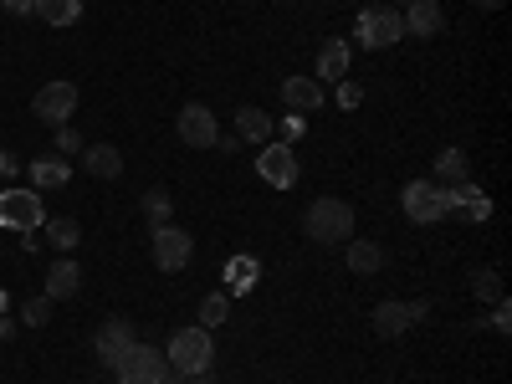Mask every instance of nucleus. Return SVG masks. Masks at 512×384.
<instances>
[{
  "label": "nucleus",
  "instance_id": "f257e3e1",
  "mask_svg": "<svg viewBox=\"0 0 512 384\" xmlns=\"http://www.w3.org/2000/svg\"><path fill=\"white\" fill-rule=\"evenodd\" d=\"M164 359H169V369H175V379H200V374H210V364H216L210 328H180L175 338H169Z\"/></svg>",
  "mask_w": 512,
  "mask_h": 384
},
{
  "label": "nucleus",
  "instance_id": "f03ea898",
  "mask_svg": "<svg viewBox=\"0 0 512 384\" xmlns=\"http://www.w3.org/2000/svg\"><path fill=\"white\" fill-rule=\"evenodd\" d=\"M308 236H313L318 246L349 241V236H354V205H349V200H333V195L313 200V205H308Z\"/></svg>",
  "mask_w": 512,
  "mask_h": 384
},
{
  "label": "nucleus",
  "instance_id": "7ed1b4c3",
  "mask_svg": "<svg viewBox=\"0 0 512 384\" xmlns=\"http://www.w3.org/2000/svg\"><path fill=\"white\" fill-rule=\"evenodd\" d=\"M47 226V210H41V195H31L26 185H11V190H0V231H41Z\"/></svg>",
  "mask_w": 512,
  "mask_h": 384
},
{
  "label": "nucleus",
  "instance_id": "20e7f679",
  "mask_svg": "<svg viewBox=\"0 0 512 384\" xmlns=\"http://www.w3.org/2000/svg\"><path fill=\"white\" fill-rule=\"evenodd\" d=\"M113 379L118 384H175V369H169V359L154 354L149 344H134L113 364Z\"/></svg>",
  "mask_w": 512,
  "mask_h": 384
},
{
  "label": "nucleus",
  "instance_id": "39448f33",
  "mask_svg": "<svg viewBox=\"0 0 512 384\" xmlns=\"http://www.w3.org/2000/svg\"><path fill=\"white\" fill-rule=\"evenodd\" d=\"M359 47L364 52H384V47H395V41L405 36V21H400V11L395 6H369V11H359Z\"/></svg>",
  "mask_w": 512,
  "mask_h": 384
},
{
  "label": "nucleus",
  "instance_id": "423d86ee",
  "mask_svg": "<svg viewBox=\"0 0 512 384\" xmlns=\"http://www.w3.org/2000/svg\"><path fill=\"white\" fill-rule=\"evenodd\" d=\"M400 205H405V216H410L415 226H436V221H446V185H436V180H410V185L400 190Z\"/></svg>",
  "mask_w": 512,
  "mask_h": 384
},
{
  "label": "nucleus",
  "instance_id": "0eeeda50",
  "mask_svg": "<svg viewBox=\"0 0 512 384\" xmlns=\"http://www.w3.org/2000/svg\"><path fill=\"white\" fill-rule=\"evenodd\" d=\"M425 313H431V303H425V297H410V303H379V308H374V333H379V338H400V333H410Z\"/></svg>",
  "mask_w": 512,
  "mask_h": 384
},
{
  "label": "nucleus",
  "instance_id": "6e6552de",
  "mask_svg": "<svg viewBox=\"0 0 512 384\" xmlns=\"http://www.w3.org/2000/svg\"><path fill=\"white\" fill-rule=\"evenodd\" d=\"M31 113H36L41 123H52V128L72 123V113H77V88H72V82H47V88L36 93Z\"/></svg>",
  "mask_w": 512,
  "mask_h": 384
},
{
  "label": "nucleus",
  "instance_id": "1a4fd4ad",
  "mask_svg": "<svg viewBox=\"0 0 512 384\" xmlns=\"http://www.w3.org/2000/svg\"><path fill=\"white\" fill-rule=\"evenodd\" d=\"M256 175H262L267 185H277V190H292L297 185V154H292V144H262V154H256Z\"/></svg>",
  "mask_w": 512,
  "mask_h": 384
},
{
  "label": "nucleus",
  "instance_id": "9d476101",
  "mask_svg": "<svg viewBox=\"0 0 512 384\" xmlns=\"http://www.w3.org/2000/svg\"><path fill=\"white\" fill-rule=\"evenodd\" d=\"M175 128H180V139H185L190 149H216V139H221V128H216V113H210L205 103H190V108H180Z\"/></svg>",
  "mask_w": 512,
  "mask_h": 384
},
{
  "label": "nucleus",
  "instance_id": "9b49d317",
  "mask_svg": "<svg viewBox=\"0 0 512 384\" xmlns=\"http://www.w3.org/2000/svg\"><path fill=\"white\" fill-rule=\"evenodd\" d=\"M190 251H195V246H190V236H185L180 226H169V221L154 226V267H159V272H180V267L190 262Z\"/></svg>",
  "mask_w": 512,
  "mask_h": 384
},
{
  "label": "nucleus",
  "instance_id": "f8f14e48",
  "mask_svg": "<svg viewBox=\"0 0 512 384\" xmlns=\"http://www.w3.org/2000/svg\"><path fill=\"white\" fill-rule=\"evenodd\" d=\"M446 216H456V221H487L492 216V200L482 195V185H472V180H461V185H451L446 190Z\"/></svg>",
  "mask_w": 512,
  "mask_h": 384
},
{
  "label": "nucleus",
  "instance_id": "ddd939ff",
  "mask_svg": "<svg viewBox=\"0 0 512 384\" xmlns=\"http://www.w3.org/2000/svg\"><path fill=\"white\" fill-rule=\"evenodd\" d=\"M134 344H139V338H134V323H128V318H113V323L98 328V359H103L108 369H113L128 349H134Z\"/></svg>",
  "mask_w": 512,
  "mask_h": 384
},
{
  "label": "nucleus",
  "instance_id": "4468645a",
  "mask_svg": "<svg viewBox=\"0 0 512 384\" xmlns=\"http://www.w3.org/2000/svg\"><path fill=\"white\" fill-rule=\"evenodd\" d=\"M400 21H405V36H441V31H446L441 0H410V11H405Z\"/></svg>",
  "mask_w": 512,
  "mask_h": 384
},
{
  "label": "nucleus",
  "instance_id": "2eb2a0df",
  "mask_svg": "<svg viewBox=\"0 0 512 384\" xmlns=\"http://www.w3.org/2000/svg\"><path fill=\"white\" fill-rule=\"evenodd\" d=\"M282 103L292 113H318L323 108V82L318 77H287L282 82Z\"/></svg>",
  "mask_w": 512,
  "mask_h": 384
},
{
  "label": "nucleus",
  "instance_id": "dca6fc26",
  "mask_svg": "<svg viewBox=\"0 0 512 384\" xmlns=\"http://www.w3.org/2000/svg\"><path fill=\"white\" fill-rule=\"evenodd\" d=\"M72 180V164L62 159V154H41V159H31V185L36 190H62Z\"/></svg>",
  "mask_w": 512,
  "mask_h": 384
},
{
  "label": "nucleus",
  "instance_id": "f3484780",
  "mask_svg": "<svg viewBox=\"0 0 512 384\" xmlns=\"http://www.w3.org/2000/svg\"><path fill=\"white\" fill-rule=\"evenodd\" d=\"M349 77V41H323L318 47V82H344Z\"/></svg>",
  "mask_w": 512,
  "mask_h": 384
},
{
  "label": "nucleus",
  "instance_id": "a211bd4d",
  "mask_svg": "<svg viewBox=\"0 0 512 384\" xmlns=\"http://www.w3.org/2000/svg\"><path fill=\"white\" fill-rule=\"evenodd\" d=\"M221 277H226V292L246 297L256 287V277H262V262H256V256H231V262L221 267Z\"/></svg>",
  "mask_w": 512,
  "mask_h": 384
},
{
  "label": "nucleus",
  "instance_id": "6ab92c4d",
  "mask_svg": "<svg viewBox=\"0 0 512 384\" xmlns=\"http://www.w3.org/2000/svg\"><path fill=\"white\" fill-rule=\"evenodd\" d=\"M82 164H88V175H98V180H118V175H123V154H118L113 144L82 149Z\"/></svg>",
  "mask_w": 512,
  "mask_h": 384
},
{
  "label": "nucleus",
  "instance_id": "aec40b11",
  "mask_svg": "<svg viewBox=\"0 0 512 384\" xmlns=\"http://www.w3.org/2000/svg\"><path fill=\"white\" fill-rule=\"evenodd\" d=\"M77 287H82V272H77L72 256H62V262H52V272H47V292H41V297H52V303H57V297H72Z\"/></svg>",
  "mask_w": 512,
  "mask_h": 384
},
{
  "label": "nucleus",
  "instance_id": "412c9836",
  "mask_svg": "<svg viewBox=\"0 0 512 384\" xmlns=\"http://www.w3.org/2000/svg\"><path fill=\"white\" fill-rule=\"evenodd\" d=\"M472 180V159H466V149H441L436 154V185H461Z\"/></svg>",
  "mask_w": 512,
  "mask_h": 384
},
{
  "label": "nucleus",
  "instance_id": "4be33fe9",
  "mask_svg": "<svg viewBox=\"0 0 512 384\" xmlns=\"http://www.w3.org/2000/svg\"><path fill=\"white\" fill-rule=\"evenodd\" d=\"M236 139H246V144H267V139H272V113H262V108H241V113H236Z\"/></svg>",
  "mask_w": 512,
  "mask_h": 384
},
{
  "label": "nucleus",
  "instance_id": "5701e85b",
  "mask_svg": "<svg viewBox=\"0 0 512 384\" xmlns=\"http://www.w3.org/2000/svg\"><path fill=\"white\" fill-rule=\"evenodd\" d=\"M36 16L47 26H77L82 21V0H36Z\"/></svg>",
  "mask_w": 512,
  "mask_h": 384
},
{
  "label": "nucleus",
  "instance_id": "b1692460",
  "mask_svg": "<svg viewBox=\"0 0 512 384\" xmlns=\"http://www.w3.org/2000/svg\"><path fill=\"white\" fill-rule=\"evenodd\" d=\"M384 267V251L374 246V241H349V272H359V277H374Z\"/></svg>",
  "mask_w": 512,
  "mask_h": 384
},
{
  "label": "nucleus",
  "instance_id": "393cba45",
  "mask_svg": "<svg viewBox=\"0 0 512 384\" xmlns=\"http://www.w3.org/2000/svg\"><path fill=\"white\" fill-rule=\"evenodd\" d=\"M231 318V297L226 292H210L205 303H200V328H221Z\"/></svg>",
  "mask_w": 512,
  "mask_h": 384
},
{
  "label": "nucleus",
  "instance_id": "a878e982",
  "mask_svg": "<svg viewBox=\"0 0 512 384\" xmlns=\"http://www.w3.org/2000/svg\"><path fill=\"white\" fill-rule=\"evenodd\" d=\"M47 241L67 256V251H77V241H82V231H77V221H47Z\"/></svg>",
  "mask_w": 512,
  "mask_h": 384
},
{
  "label": "nucleus",
  "instance_id": "bb28decb",
  "mask_svg": "<svg viewBox=\"0 0 512 384\" xmlns=\"http://www.w3.org/2000/svg\"><path fill=\"white\" fill-rule=\"evenodd\" d=\"M169 210H175V205H169L164 190H149V195H144V216H149V226H164V221H169Z\"/></svg>",
  "mask_w": 512,
  "mask_h": 384
},
{
  "label": "nucleus",
  "instance_id": "cd10ccee",
  "mask_svg": "<svg viewBox=\"0 0 512 384\" xmlns=\"http://www.w3.org/2000/svg\"><path fill=\"white\" fill-rule=\"evenodd\" d=\"M472 292L482 297V303H502V282H497V272H477Z\"/></svg>",
  "mask_w": 512,
  "mask_h": 384
},
{
  "label": "nucleus",
  "instance_id": "c85d7f7f",
  "mask_svg": "<svg viewBox=\"0 0 512 384\" xmlns=\"http://www.w3.org/2000/svg\"><path fill=\"white\" fill-rule=\"evenodd\" d=\"M52 318V297H36V303H26V313H21V323H31V328H41Z\"/></svg>",
  "mask_w": 512,
  "mask_h": 384
},
{
  "label": "nucleus",
  "instance_id": "c756f323",
  "mask_svg": "<svg viewBox=\"0 0 512 384\" xmlns=\"http://www.w3.org/2000/svg\"><path fill=\"white\" fill-rule=\"evenodd\" d=\"M57 154H82V134H77V128H57Z\"/></svg>",
  "mask_w": 512,
  "mask_h": 384
},
{
  "label": "nucleus",
  "instance_id": "7c9ffc66",
  "mask_svg": "<svg viewBox=\"0 0 512 384\" xmlns=\"http://www.w3.org/2000/svg\"><path fill=\"white\" fill-rule=\"evenodd\" d=\"M359 98H364V88H359V82H338V108H359Z\"/></svg>",
  "mask_w": 512,
  "mask_h": 384
},
{
  "label": "nucleus",
  "instance_id": "2f4dec72",
  "mask_svg": "<svg viewBox=\"0 0 512 384\" xmlns=\"http://www.w3.org/2000/svg\"><path fill=\"white\" fill-rule=\"evenodd\" d=\"M0 11L6 16H36V0H0Z\"/></svg>",
  "mask_w": 512,
  "mask_h": 384
},
{
  "label": "nucleus",
  "instance_id": "473e14b6",
  "mask_svg": "<svg viewBox=\"0 0 512 384\" xmlns=\"http://www.w3.org/2000/svg\"><path fill=\"white\" fill-rule=\"evenodd\" d=\"M492 328H497V333H507V328H512V308H507V297L492 308Z\"/></svg>",
  "mask_w": 512,
  "mask_h": 384
},
{
  "label": "nucleus",
  "instance_id": "72a5a7b5",
  "mask_svg": "<svg viewBox=\"0 0 512 384\" xmlns=\"http://www.w3.org/2000/svg\"><path fill=\"white\" fill-rule=\"evenodd\" d=\"M16 169H21V159H16V154H6V149H0V175H6V180H11V175H16Z\"/></svg>",
  "mask_w": 512,
  "mask_h": 384
},
{
  "label": "nucleus",
  "instance_id": "f704fd0d",
  "mask_svg": "<svg viewBox=\"0 0 512 384\" xmlns=\"http://www.w3.org/2000/svg\"><path fill=\"white\" fill-rule=\"evenodd\" d=\"M11 333H16V323H11V318H0V338H11Z\"/></svg>",
  "mask_w": 512,
  "mask_h": 384
},
{
  "label": "nucleus",
  "instance_id": "c9c22d12",
  "mask_svg": "<svg viewBox=\"0 0 512 384\" xmlns=\"http://www.w3.org/2000/svg\"><path fill=\"white\" fill-rule=\"evenodd\" d=\"M477 6H482V11H497V6H507V0H477Z\"/></svg>",
  "mask_w": 512,
  "mask_h": 384
},
{
  "label": "nucleus",
  "instance_id": "e433bc0d",
  "mask_svg": "<svg viewBox=\"0 0 512 384\" xmlns=\"http://www.w3.org/2000/svg\"><path fill=\"white\" fill-rule=\"evenodd\" d=\"M6 303H11V297H6V292H0V313H6Z\"/></svg>",
  "mask_w": 512,
  "mask_h": 384
},
{
  "label": "nucleus",
  "instance_id": "4c0bfd02",
  "mask_svg": "<svg viewBox=\"0 0 512 384\" xmlns=\"http://www.w3.org/2000/svg\"><path fill=\"white\" fill-rule=\"evenodd\" d=\"M185 384H210V379H205V374H200V379H185Z\"/></svg>",
  "mask_w": 512,
  "mask_h": 384
},
{
  "label": "nucleus",
  "instance_id": "58836bf2",
  "mask_svg": "<svg viewBox=\"0 0 512 384\" xmlns=\"http://www.w3.org/2000/svg\"><path fill=\"white\" fill-rule=\"evenodd\" d=\"M405 6H410V0H405Z\"/></svg>",
  "mask_w": 512,
  "mask_h": 384
}]
</instances>
